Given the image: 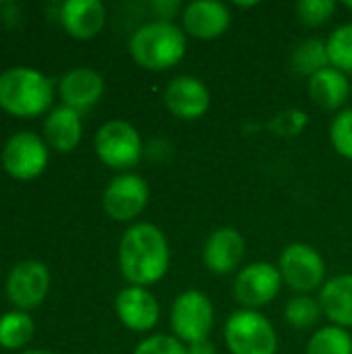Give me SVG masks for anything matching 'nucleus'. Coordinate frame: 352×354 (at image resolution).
<instances>
[{
	"label": "nucleus",
	"mask_w": 352,
	"mask_h": 354,
	"mask_svg": "<svg viewBox=\"0 0 352 354\" xmlns=\"http://www.w3.org/2000/svg\"><path fill=\"white\" fill-rule=\"evenodd\" d=\"M118 266L131 286H154L170 268V247L166 234L149 222L127 228L118 245Z\"/></svg>",
	"instance_id": "1"
},
{
	"label": "nucleus",
	"mask_w": 352,
	"mask_h": 354,
	"mask_svg": "<svg viewBox=\"0 0 352 354\" xmlns=\"http://www.w3.org/2000/svg\"><path fill=\"white\" fill-rule=\"evenodd\" d=\"M133 60L145 71H168L176 66L187 52V33L168 21H149L141 25L129 41Z\"/></svg>",
	"instance_id": "2"
},
{
	"label": "nucleus",
	"mask_w": 352,
	"mask_h": 354,
	"mask_svg": "<svg viewBox=\"0 0 352 354\" xmlns=\"http://www.w3.org/2000/svg\"><path fill=\"white\" fill-rule=\"evenodd\" d=\"M52 95V81L39 71L15 66L0 75V106L12 116H39L50 108Z\"/></svg>",
	"instance_id": "3"
},
{
	"label": "nucleus",
	"mask_w": 352,
	"mask_h": 354,
	"mask_svg": "<svg viewBox=\"0 0 352 354\" xmlns=\"http://www.w3.org/2000/svg\"><path fill=\"white\" fill-rule=\"evenodd\" d=\"M216 311L210 297L201 290L180 292L170 309V330L185 346L210 340L214 330Z\"/></svg>",
	"instance_id": "4"
},
{
	"label": "nucleus",
	"mask_w": 352,
	"mask_h": 354,
	"mask_svg": "<svg viewBox=\"0 0 352 354\" xmlns=\"http://www.w3.org/2000/svg\"><path fill=\"white\" fill-rule=\"evenodd\" d=\"M224 342L230 354H276L278 348V336L270 319L251 309H239L228 317Z\"/></svg>",
	"instance_id": "5"
},
{
	"label": "nucleus",
	"mask_w": 352,
	"mask_h": 354,
	"mask_svg": "<svg viewBox=\"0 0 352 354\" xmlns=\"http://www.w3.org/2000/svg\"><path fill=\"white\" fill-rule=\"evenodd\" d=\"M282 282L297 295H313L326 284V261L307 243H290L278 259Z\"/></svg>",
	"instance_id": "6"
},
{
	"label": "nucleus",
	"mask_w": 352,
	"mask_h": 354,
	"mask_svg": "<svg viewBox=\"0 0 352 354\" xmlns=\"http://www.w3.org/2000/svg\"><path fill=\"white\" fill-rule=\"evenodd\" d=\"M95 153L106 166L114 170H129L139 164L143 156V141L133 124L124 120H110L102 124L95 135Z\"/></svg>",
	"instance_id": "7"
},
{
	"label": "nucleus",
	"mask_w": 352,
	"mask_h": 354,
	"mask_svg": "<svg viewBox=\"0 0 352 354\" xmlns=\"http://www.w3.org/2000/svg\"><path fill=\"white\" fill-rule=\"evenodd\" d=\"M282 284L284 282L278 266L268 261H253L237 272L232 297L243 309L257 311L280 295Z\"/></svg>",
	"instance_id": "8"
},
{
	"label": "nucleus",
	"mask_w": 352,
	"mask_h": 354,
	"mask_svg": "<svg viewBox=\"0 0 352 354\" xmlns=\"http://www.w3.org/2000/svg\"><path fill=\"white\" fill-rule=\"evenodd\" d=\"M149 201V187L143 176L139 174H120L110 180L104 191V212L116 222H131L135 220Z\"/></svg>",
	"instance_id": "9"
},
{
	"label": "nucleus",
	"mask_w": 352,
	"mask_h": 354,
	"mask_svg": "<svg viewBox=\"0 0 352 354\" xmlns=\"http://www.w3.org/2000/svg\"><path fill=\"white\" fill-rule=\"evenodd\" d=\"M48 164V147L35 133L21 131L12 135L2 149V166L4 170L19 178L29 180L44 172Z\"/></svg>",
	"instance_id": "10"
},
{
	"label": "nucleus",
	"mask_w": 352,
	"mask_h": 354,
	"mask_svg": "<svg viewBox=\"0 0 352 354\" xmlns=\"http://www.w3.org/2000/svg\"><path fill=\"white\" fill-rule=\"evenodd\" d=\"M50 288V272L41 261H21L6 278V295L19 309H33L41 305Z\"/></svg>",
	"instance_id": "11"
},
{
	"label": "nucleus",
	"mask_w": 352,
	"mask_h": 354,
	"mask_svg": "<svg viewBox=\"0 0 352 354\" xmlns=\"http://www.w3.org/2000/svg\"><path fill=\"white\" fill-rule=\"evenodd\" d=\"M210 102L212 95L207 85L193 75L174 77L164 89V106L180 120L201 118L210 110Z\"/></svg>",
	"instance_id": "12"
},
{
	"label": "nucleus",
	"mask_w": 352,
	"mask_h": 354,
	"mask_svg": "<svg viewBox=\"0 0 352 354\" xmlns=\"http://www.w3.org/2000/svg\"><path fill=\"white\" fill-rule=\"evenodd\" d=\"M183 31L195 39H216L224 35L230 27L232 15L224 2L218 0H195L185 4L183 15Z\"/></svg>",
	"instance_id": "13"
},
{
	"label": "nucleus",
	"mask_w": 352,
	"mask_h": 354,
	"mask_svg": "<svg viewBox=\"0 0 352 354\" xmlns=\"http://www.w3.org/2000/svg\"><path fill=\"white\" fill-rule=\"evenodd\" d=\"M245 259V239L232 226L216 228L203 245V263L216 276H228L241 270Z\"/></svg>",
	"instance_id": "14"
},
{
	"label": "nucleus",
	"mask_w": 352,
	"mask_h": 354,
	"mask_svg": "<svg viewBox=\"0 0 352 354\" xmlns=\"http://www.w3.org/2000/svg\"><path fill=\"white\" fill-rule=\"evenodd\" d=\"M116 315L133 332H149L160 322V303L143 286H127L116 295Z\"/></svg>",
	"instance_id": "15"
},
{
	"label": "nucleus",
	"mask_w": 352,
	"mask_h": 354,
	"mask_svg": "<svg viewBox=\"0 0 352 354\" xmlns=\"http://www.w3.org/2000/svg\"><path fill=\"white\" fill-rule=\"evenodd\" d=\"M60 21L68 35L91 39L106 23V8L100 0H68L60 6Z\"/></svg>",
	"instance_id": "16"
},
{
	"label": "nucleus",
	"mask_w": 352,
	"mask_h": 354,
	"mask_svg": "<svg viewBox=\"0 0 352 354\" xmlns=\"http://www.w3.org/2000/svg\"><path fill=\"white\" fill-rule=\"evenodd\" d=\"M104 93V79L93 68H73L60 81V95L64 106L81 112L100 102Z\"/></svg>",
	"instance_id": "17"
},
{
	"label": "nucleus",
	"mask_w": 352,
	"mask_h": 354,
	"mask_svg": "<svg viewBox=\"0 0 352 354\" xmlns=\"http://www.w3.org/2000/svg\"><path fill=\"white\" fill-rule=\"evenodd\" d=\"M317 299L324 317H328L332 326L344 330L352 328V274H340L326 280Z\"/></svg>",
	"instance_id": "18"
},
{
	"label": "nucleus",
	"mask_w": 352,
	"mask_h": 354,
	"mask_svg": "<svg viewBox=\"0 0 352 354\" xmlns=\"http://www.w3.org/2000/svg\"><path fill=\"white\" fill-rule=\"evenodd\" d=\"M351 91L349 75H344L342 71H338L334 66H328L309 79V95L324 110L342 108L346 104Z\"/></svg>",
	"instance_id": "19"
},
{
	"label": "nucleus",
	"mask_w": 352,
	"mask_h": 354,
	"mask_svg": "<svg viewBox=\"0 0 352 354\" xmlns=\"http://www.w3.org/2000/svg\"><path fill=\"white\" fill-rule=\"evenodd\" d=\"M81 116L68 106H58L50 112L44 122V135L48 143L58 151H73L81 141Z\"/></svg>",
	"instance_id": "20"
},
{
	"label": "nucleus",
	"mask_w": 352,
	"mask_h": 354,
	"mask_svg": "<svg viewBox=\"0 0 352 354\" xmlns=\"http://www.w3.org/2000/svg\"><path fill=\"white\" fill-rule=\"evenodd\" d=\"M330 66V58H328V48L326 41L317 39V37H309L303 39L290 54V68L297 75L303 77H313L319 71Z\"/></svg>",
	"instance_id": "21"
},
{
	"label": "nucleus",
	"mask_w": 352,
	"mask_h": 354,
	"mask_svg": "<svg viewBox=\"0 0 352 354\" xmlns=\"http://www.w3.org/2000/svg\"><path fill=\"white\" fill-rule=\"evenodd\" d=\"M284 317L295 330H311L324 317V311L313 295H297L286 303Z\"/></svg>",
	"instance_id": "22"
},
{
	"label": "nucleus",
	"mask_w": 352,
	"mask_h": 354,
	"mask_svg": "<svg viewBox=\"0 0 352 354\" xmlns=\"http://www.w3.org/2000/svg\"><path fill=\"white\" fill-rule=\"evenodd\" d=\"M305 354H352L351 332L338 326H326L309 338Z\"/></svg>",
	"instance_id": "23"
},
{
	"label": "nucleus",
	"mask_w": 352,
	"mask_h": 354,
	"mask_svg": "<svg viewBox=\"0 0 352 354\" xmlns=\"http://www.w3.org/2000/svg\"><path fill=\"white\" fill-rule=\"evenodd\" d=\"M33 336V322L23 311L4 313L0 317V346L4 348H21Z\"/></svg>",
	"instance_id": "24"
},
{
	"label": "nucleus",
	"mask_w": 352,
	"mask_h": 354,
	"mask_svg": "<svg viewBox=\"0 0 352 354\" xmlns=\"http://www.w3.org/2000/svg\"><path fill=\"white\" fill-rule=\"evenodd\" d=\"M330 66L342 71L344 75H352V23L340 25L326 39Z\"/></svg>",
	"instance_id": "25"
},
{
	"label": "nucleus",
	"mask_w": 352,
	"mask_h": 354,
	"mask_svg": "<svg viewBox=\"0 0 352 354\" xmlns=\"http://www.w3.org/2000/svg\"><path fill=\"white\" fill-rule=\"evenodd\" d=\"M330 141L342 158L352 160V108H344L334 116L330 124Z\"/></svg>",
	"instance_id": "26"
},
{
	"label": "nucleus",
	"mask_w": 352,
	"mask_h": 354,
	"mask_svg": "<svg viewBox=\"0 0 352 354\" xmlns=\"http://www.w3.org/2000/svg\"><path fill=\"white\" fill-rule=\"evenodd\" d=\"M336 10L334 0H301L297 4V15L307 27H319L332 19Z\"/></svg>",
	"instance_id": "27"
},
{
	"label": "nucleus",
	"mask_w": 352,
	"mask_h": 354,
	"mask_svg": "<svg viewBox=\"0 0 352 354\" xmlns=\"http://www.w3.org/2000/svg\"><path fill=\"white\" fill-rule=\"evenodd\" d=\"M133 354H187V346L168 334H156L145 338Z\"/></svg>",
	"instance_id": "28"
},
{
	"label": "nucleus",
	"mask_w": 352,
	"mask_h": 354,
	"mask_svg": "<svg viewBox=\"0 0 352 354\" xmlns=\"http://www.w3.org/2000/svg\"><path fill=\"white\" fill-rule=\"evenodd\" d=\"M276 122H282V127L278 129L280 135H297L299 131H303L307 116L299 110H286L276 116Z\"/></svg>",
	"instance_id": "29"
},
{
	"label": "nucleus",
	"mask_w": 352,
	"mask_h": 354,
	"mask_svg": "<svg viewBox=\"0 0 352 354\" xmlns=\"http://www.w3.org/2000/svg\"><path fill=\"white\" fill-rule=\"evenodd\" d=\"M183 8H185V4L183 2H176V0H156V2H151V10L158 17V21L172 23V19L178 12L183 15Z\"/></svg>",
	"instance_id": "30"
},
{
	"label": "nucleus",
	"mask_w": 352,
	"mask_h": 354,
	"mask_svg": "<svg viewBox=\"0 0 352 354\" xmlns=\"http://www.w3.org/2000/svg\"><path fill=\"white\" fill-rule=\"evenodd\" d=\"M187 354H216V346L210 340H203V342L187 346Z\"/></svg>",
	"instance_id": "31"
},
{
	"label": "nucleus",
	"mask_w": 352,
	"mask_h": 354,
	"mask_svg": "<svg viewBox=\"0 0 352 354\" xmlns=\"http://www.w3.org/2000/svg\"><path fill=\"white\" fill-rule=\"evenodd\" d=\"M257 2H237V6H243V8H249V6H255Z\"/></svg>",
	"instance_id": "32"
},
{
	"label": "nucleus",
	"mask_w": 352,
	"mask_h": 354,
	"mask_svg": "<svg viewBox=\"0 0 352 354\" xmlns=\"http://www.w3.org/2000/svg\"><path fill=\"white\" fill-rule=\"evenodd\" d=\"M21 354H54V353H48V351H27V353H21Z\"/></svg>",
	"instance_id": "33"
},
{
	"label": "nucleus",
	"mask_w": 352,
	"mask_h": 354,
	"mask_svg": "<svg viewBox=\"0 0 352 354\" xmlns=\"http://www.w3.org/2000/svg\"><path fill=\"white\" fill-rule=\"evenodd\" d=\"M344 6H346V8H351V10H352V0H346V2H344Z\"/></svg>",
	"instance_id": "34"
}]
</instances>
